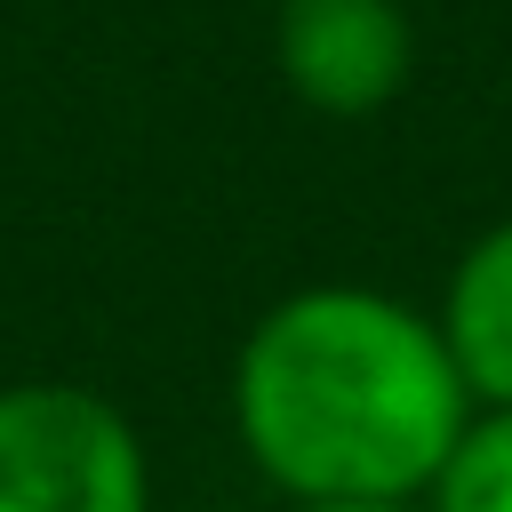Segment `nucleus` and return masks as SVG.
Masks as SVG:
<instances>
[{"label": "nucleus", "mask_w": 512, "mask_h": 512, "mask_svg": "<svg viewBox=\"0 0 512 512\" xmlns=\"http://www.w3.org/2000/svg\"><path fill=\"white\" fill-rule=\"evenodd\" d=\"M464 424L440 320L384 288H296L240 336L232 432L288 504H424Z\"/></svg>", "instance_id": "1"}, {"label": "nucleus", "mask_w": 512, "mask_h": 512, "mask_svg": "<svg viewBox=\"0 0 512 512\" xmlns=\"http://www.w3.org/2000/svg\"><path fill=\"white\" fill-rule=\"evenodd\" d=\"M0 512H152L128 408L64 376L0 384Z\"/></svg>", "instance_id": "2"}, {"label": "nucleus", "mask_w": 512, "mask_h": 512, "mask_svg": "<svg viewBox=\"0 0 512 512\" xmlns=\"http://www.w3.org/2000/svg\"><path fill=\"white\" fill-rule=\"evenodd\" d=\"M272 64L320 120L384 112L416 72V24L400 0H280Z\"/></svg>", "instance_id": "3"}, {"label": "nucleus", "mask_w": 512, "mask_h": 512, "mask_svg": "<svg viewBox=\"0 0 512 512\" xmlns=\"http://www.w3.org/2000/svg\"><path fill=\"white\" fill-rule=\"evenodd\" d=\"M440 344L472 392V408H512V216L488 224L440 288Z\"/></svg>", "instance_id": "4"}, {"label": "nucleus", "mask_w": 512, "mask_h": 512, "mask_svg": "<svg viewBox=\"0 0 512 512\" xmlns=\"http://www.w3.org/2000/svg\"><path fill=\"white\" fill-rule=\"evenodd\" d=\"M424 512H512V408H472L440 480L424 488Z\"/></svg>", "instance_id": "5"}, {"label": "nucleus", "mask_w": 512, "mask_h": 512, "mask_svg": "<svg viewBox=\"0 0 512 512\" xmlns=\"http://www.w3.org/2000/svg\"><path fill=\"white\" fill-rule=\"evenodd\" d=\"M296 512H424V504H296Z\"/></svg>", "instance_id": "6"}]
</instances>
